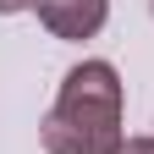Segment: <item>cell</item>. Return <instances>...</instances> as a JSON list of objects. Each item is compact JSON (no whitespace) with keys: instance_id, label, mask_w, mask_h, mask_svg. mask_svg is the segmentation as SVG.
<instances>
[{"instance_id":"1","label":"cell","mask_w":154,"mask_h":154,"mask_svg":"<svg viewBox=\"0 0 154 154\" xmlns=\"http://www.w3.org/2000/svg\"><path fill=\"white\" fill-rule=\"evenodd\" d=\"M44 154H116L121 132V77L110 61H83L66 72L61 94L38 127Z\"/></svg>"},{"instance_id":"2","label":"cell","mask_w":154,"mask_h":154,"mask_svg":"<svg viewBox=\"0 0 154 154\" xmlns=\"http://www.w3.org/2000/svg\"><path fill=\"white\" fill-rule=\"evenodd\" d=\"M33 11L55 38H94L110 17V0H38Z\"/></svg>"},{"instance_id":"3","label":"cell","mask_w":154,"mask_h":154,"mask_svg":"<svg viewBox=\"0 0 154 154\" xmlns=\"http://www.w3.org/2000/svg\"><path fill=\"white\" fill-rule=\"evenodd\" d=\"M116 154H154V138H127Z\"/></svg>"},{"instance_id":"4","label":"cell","mask_w":154,"mask_h":154,"mask_svg":"<svg viewBox=\"0 0 154 154\" xmlns=\"http://www.w3.org/2000/svg\"><path fill=\"white\" fill-rule=\"evenodd\" d=\"M28 6H38V0H0V17H17V11H28Z\"/></svg>"},{"instance_id":"5","label":"cell","mask_w":154,"mask_h":154,"mask_svg":"<svg viewBox=\"0 0 154 154\" xmlns=\"http://www.w3.org/2000/svg\"><path fill=\"white\" fill-rule=\"evenodd\" d=\"M149 11H154V0H149Z\"/></svg>"}]
</instances>
